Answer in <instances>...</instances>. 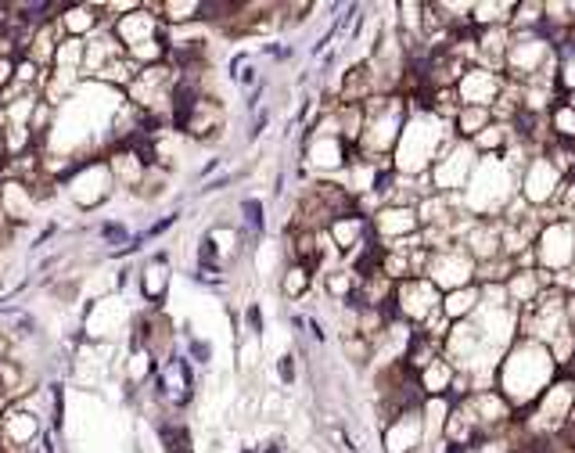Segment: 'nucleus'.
Instances as JSON below:
<instances>
[{"mask_svg":"<svg viewBox=\"0 0 575 453\" xmlns=\"http://www.w3.org/2000/svg\"><path fill=\"white\" fill-rule=\"evenodd\" d=\"M169 285H173V263L166 252H155L140 263V270H137V291H140V299L148 302L151 309H162L166 302V295H169Z\"/></svg>","mask_w":575,"mask_h":453,"instance_id":"obj_19","label":"nucleus"},{"mask_svg":"<svg viewBox=\"0 0 575 453\" xmlns=\"http://www.w3.org/2000/svg\"><path fill=\"white\" fill-rule=\"evenodd\" d=\"M101 25H105L101 4H69L65 11H61V19H58L61 36H69V40H87V36L98 33Z\"/></svg>","mask_w":575,"mask_h":453,"instance_id":"obj_25","label":"nucleus"},{"mask_svg":"<svg viewBox=\"0 0 575 453\" xmlns=\"http://www.w3.org/2000/svg\"><path fill=\"white\" fill-rule=\"evenodd\" d=\"M151 396L158 399V407L166 410H184L195 403V364L187 360V356H169L166 364H158L155 378H151Z\"/></svg>","mask_w":575,"mask_h":453,"instance_id":"obj_8","label":"nucleus"},{"mask_svg":"<svg viewBox=\"0 0 575 453\" xmlns=\"http://www.w3.org/2000/svg\"><path fill=\"white\" fill-rule=\"evenodd\" d=\"M324 291L331 295L334 302H356V291H360V274L353 267H334L324 274Z\"/></svg>","mask_w":575,"mask_h":453,"instance_id":"obj_31","label":"nucleus"},{"mask_svg":"<svg viewBox=\"0 0 575 453\" xmlns=\"http://www.w3.org/2000/svg\"><path fill=\"white\" fill-rule=\"evenodd\" d=\"M245 324H248V335L252 338L263 335V309H259V302H248L245 306Z\"/></svg>","mask_w":575,"mask_h":453,"instance_id":"obj_40","label":"nucleus"},{"mask_svg":"<svg viewBox=\"0 0 575 453\" xmlns=\"http://www.w3.org/2000/svg\"><path fill=\"white\" fill-rule=\"evenodd\" d=\"M11 349H14V338L4 331V327H0V364L11 360Z\"/></svg>","mask_w":575,"mask_h":453,"instance_id":"obj_42","label":"nucleus"},{"mask_svg":"<svg viewBox=\"0 0 575 453\" xmlns=\"http://www.w3.org/2000/svg\"><path fill=\"white\" fill-rule=\"evenodd\" d=\"M557 378H561V364L554 360L550 346H543L536 338H514L510 349L503 353L500 367H497L492 388L514 407V414H521V410H529Z\"/></svg>","mask_w":575,"mask_h":453,"instance_id":"obj_1","label":"nucleus"},{"mask_svg":"<svg viewBox=\"0 0 575 453\" xmlns=\"http://www.w3.org/2000/svg\"><path fill=\"white\" fill-rule=\"evenodd\" d=\"M98 241L101 245H108V248H130L133 245V234H130V227H126L122 220H101V227H98Z\"/></svg>","mask_w":575,"mask_h":453,"instance_id":"obj_37","label":"nucleus"},{"mask_svg":"<svg viewBox=\"0 0 575 453\" xmlns=\"http://www.w3.org/2000/svg\"><path fill=\"white\" fill-rule=\"evenodd\" d=\"M8 166V144H4V126H0V173H4Z\"/></svg>","mask_w":575,"mask_h":453,"instance_id":"obj_44","label":"nucleus"},{"mask_svg":"<svg viewBox=\"0 0 575 453\" xmlns=\"http://www.w3.org/2000/svg\"><path fill=\"white\" fill-rule=\"evenodd\" d=\"M158 443L162 453H195V435L184 421H158Z\"/></svg>","mask_w":575,"mask_h":453,"instance_id":"obj_32","label":"nucleus"},{"mask_svg":"<svg viewBox=\"0 0 575 453\" xmlns=\"http://www.w3.org/2000/svg\"><path fill=\"white\" fill-rule=\"evenodd\" d=\"M277 378H281L284 385H295V378H299V371H295V353H284L281 360H277Z\"/></svg>","mask_w":575,"mask_h":453,"instance_id":"obj_41","label":"nucleus"},{"mask_svg":"<svg viewBox=\"0 0 575 453\" xmlns=\"http://www.w3.org/2000/svg\"><path fill=\"white\" fill-rule=\"evenodd\" d=\"M353 162V148L334 133H306L302 137V166L313 173H345Z\"/></svg>","mask_w":575,"mask_h":453,"instance_id":"obj_13","label":"nucleus"},{"mask_svg":"<svg viewBox=\"0 0 575 453\" xmlns=\"http://www.w3.org/2000/svg\"><path fill=\"white\" fill-rule=\"evenodd\" d=\"M442 356V342L439 338H431L428 331H421V327H413V335L406 342V353H403V367L410 374H421L424 367H431Z\"/></svg>","mask_w":575,"mask_h":453,"instance_id":"obj_27","label":"nucleus"},{"mask_svg":"<svg viewBox=\"0 0 575 453\" xmlns=\"http://www.w3.org/2000/svg\"><path fill=\"white\" fill-rule=\"evenodd\" d=\"M371 234L378 238V245H395V241H406V238H417L421 234V220H417V209H406V206H381L371 212Z\"/></svg>","mask_w":575,"mask_h":453,"instance_id":"obj_16","label":"nucleus"},{"mask_svg":"<svg viewBox=\"0 0 575 453\" xmlns=\"http://www.w3.org/2000/svg\"><path fill=\"white\" fill-rule=\"evenodd\" d=\"M475 166H478V151L475 144H468V140H450L442 151H439V159L431 162L428 169V184H431V195H460L468 187L471 173H475Z\"/></svg>","mask_w":575,"mask_h":453,"instance_id":"obj_7","label":"nucleus"},{"mask_svg":"<svg viewBox=\"0 0 575 453\" xmlns=\"http://www.w3.org/2000/svg\"><path fill=\"white\" fill-rule=\"evenodd\" d=\"M155 11L162 14L166 29L202 22V0H155Z\"/></svg>","mask_w":575,"mask_h":453,"instance_id":"obj_30","label":"nucleus"},{"mask_svg":"<svg viewBox=\"0 0 575 453\" xmlns=\"http://www.w3.org/2000/svg\"><path fill=\"white\" fill-rule=\"evenodd\" d=\"M406 98L403 93H374L363 101V133L356 144V159L367 162H389L399 144V133L406 126Z\"/></svg>","mask_w":575,"mask_h":453,"instance_id":"obj_3","label":"nucleus"},{"mask_svg":"<svg viewBox=\"0 0 575 453\" xmlns=\"http://www.w3.org/2000/svg\"><path fill=\"white\" fill-rule=\"evenodd\" d=\"M572 410H575V378L561 374L529 410H521V417H514V428H521L525 439H557L561 428L568 425Z\"/></svg>","mask_w":575,"mask_h":453,"instance_id":"obj_4","label":"nucleus"},{"mask_svg":"<svg viewBox=\"0 0 575 453\" xmlns=\"http://www.w3.org/2000/svg\"><path fill=\"white\" fill-rule=\"evenodd\" d=\"M460 245L471 252V259L482 267V263H492L503 256V223L500 220H471Z\"/></svg>","mask_w":575,"mask_h":453,"instance_id":"obj_21","label":"nucleus"},{"mask_svg":"<svg viewBox=\"0 0 575 453\" xmlns=\"http://www.w3.org/2000/svg\"><path fill=\"white\" fill-rule=\"evenodd\" d=\"M241 220H245V230H241L245 241H255L266 230V209H263L259 198H245L241 201Z\"/></svg>","mask_w":575,"mask_h":453,"instance_id":"obj_36","label":"nucleus"},{"mask_svg":"<svg viewBox=\"0 0 575 453\" xmlns=\"http://www.w3.org/2000/svg\"><path fill=\"white\" fill-rule=\"evenodd\" d=\"M255 453H295V450H288L284 443H266L263 450H255Z\"/></svg>","mask_w":575,"mask_h":453,"instance_id":"obj_43","label":"nucleus"},{"mask_svg":"<svg viewBox=\"0 0 575 453\" xmlns=\"http://www.w3.org/2000/svg\"><path fill=\"white\" fill-rule=\"evenodd\" d=\"M453 140V122H442L431 112H410L392 151V169L399 177H428L439 151Z\"/></svg>","mask_w":575,"mask_h":453,"instance_id":"obj_2","label":"nucleus"},{"mask_svg":"<svg viewBox=\"0 0 575 453\" xmlns=\"http://www.w3.org/2000/svg\"><path fill=\"white\" fill-rule=\"evenodd\" d=\"M507 87V76L503 72H492V69H482V65H468V72L460 76L457 83V98H460V108H489L500 101V93Z\"/></svg>","mask_w":575,"mask_h":453,"instance_id":"obj_14","label":"nucleus"},{"mask_svg":"<svg viewBox=\"0 0 575 453\" xmlns=\"http://www.w3.org/2000/svg\"><path fill=\"white\" fill-rule=\"evenodd\" d=\"M478 306H482V288L478 285H468V288H457V291L442 295V317L450 324H460V320L475 317Z\"/></svg>","mask_w":575,"mask_h":453,"instance_id":"obj_29","label":"nucleus"},{"mask_svg":"<svg viewBox=\"0 0 575 453\" xmlns=\"http://www.w3.org/2000/svg\"><path fill=\"white\" fill-rule=\"evenodd\" d=\"M122 54L126 51H122V43L116 40V33H111L108 25H101L94 36L83 40V80H98L111 61H119Z\"/></svg>","mask_w":575,"mask_h":453,"instance_id":"obj_22","label":"nucleus"},{"mask_svg":"<svg viewBox=\"0 0 575 453\" xmlns=\"http://www.w3.org/2000/svg\"><path fill=\"white\" fill-rule=\"evenodd\" d=\"M310 331H313V338H316V342H324V327L316 324V320H310Z\"/></svg>","mask_w":575,"mask_h":453,"instance_id":"obj_45","label":"nucleus"},{"mask_svg":"<svg viewBox=\"0 0 575 453\" xmlns=\"http://www.w3.org/2000/svg\"><path fill=\"white\" fill-rule=\"evenodd\" d=\"M381 446H385V453H417L424 446V414H421V407L389 417L385 425H381Z\"/></svg>","mask_w":575,"mask_h":453,"instance_id":"obj_17","label":"nucleus"},{"mask_svg":"<svg viewBox=\"0 0 575 453\" xmlns=\"http://www.w3.org/2000/svg\"><path fill=\"white\" fill-rule=\"evenodd\" d=\"M392 309L399 320H406L410 327H421L428 317H435L442 309V291L431 285L428 277H406L395 285Z\"/></svg>","mask_w":575,"mask_h":453,"instance_id":"obj_12","label":"nucleus"},{"mask_svg":"<svg viewBox=\"0 0 575 453\" xmlns=\"http://www.w3.org/2000/svg\"><path fill=\"white\" fill-rule=\"evenodd\" d=\"M187 360L205 367V364L213 360V346H209V342H202V338H195V335H187Z\"/></svg>","mask_w":575,"mask_h":453,"instance_id":"obj_38","label":"nucleus"},{"mask_svg":"<svg viewBox=\"0 0 575 453\" xmlns=\"http://www.w3.org/2000/svg\"><path fill=\"white\" fill-rule=\"evenodd\" d=\"M324 234L331 238V245L342 252V259H349L367 238H371V220H367L363 212H345V216H338V220H334Z\"/></svg>","mask_w":575,"mask_h":453,"instance_id":"obj_24","label":"nucleus"},{"mask_svg":"<svg viewBox=\"0 0 575 453\" xmlns=\"http://www.w3.org/2000/svg\"><path fill=\"white\" fill-rule=\"evenodd\" d=\"M40 198L33 191V184H22V180H0V216L19 230L25 223H33L40 216Z\"/></svg>","mask_w":575,"mask_h":453,"instance_id":"obj_18","label":"nucleus"},{"mask_svg":"<svg viewBox=\"0 0 575 453\" xmlns=\"http://www.w3.org/2000/svg\"><path fill=\"white\" fill-rule=\"evenodd\" d=\"M313 274L310 267H302V263H288L284 274H281V291H284V299H302L310 288H313Z\"/></svg>","mask_w":575,"mask_h":453,"instance_id":"obj_35","label":"nucleus"},{"mask_svg":"<svg viewBox=\"0 0 575 453\" xmlns=\"http://www.w3.org/2000/svg\"><path fill=\"white\" fill-rule=\"evenodd\" d=\"M565 191V173L557 169L547 155L536 151L529 162H525L521 169V184H518V195L525 198V206L543 212V209H550L557 198H561Z\"/></svg>","mask_w":575,"mask_h":453,"instance_id":"obj_11","label":"nucleus"},{"mask_svg":"<svg viewBox=\"0 0 575 453\" xmlns=\"http://www.w3.org/2000/svg\"><path fill=\"white\" fill-rule=\"evenodd\" d=\"M116 191H119V187H116V177H111L105 155L72 166V173L61 180V195H65L69 206L76 212H83V216L94 212V209H101V206H108V201L116 198Z\"/></svg>","mask_w":575,"mask_h":453,"instance_id":"obj_5","label":"nucleus"},{"mask_svg":"<svg viewBox=\"0 0 575 453\" xmlns=\"http://www.w3.org/2000/svg\"><path fill=\"white\" fill-rule=\"evenodd\" d=\"M108 29H111V33H116V40L122 43V51H126V47H133V43H144V40H162V36H166V22H162V14L155 11V0H148V4H137L130 14L116 19Z\"/></svg>","mask_w":575,"mask_h":453,"instance_id":"obj_15","label":"nucleus"},{"mask_svg":"<svg viewBox=\"0 0 575 453\" xmlns=\"http://www.w3.org/2000/svg\"><path fill=\"white\" fill-rule=\"evenodd\" d=\"M554 285V277L550 274H543L539 267H532V270H514L510 274V280H507V302H510V309L514 313H521V309H529L539 295H543V288H550Z\"/></svg>","mask_w":575,"mask_h":453,"instance_id":"obj_23","label":"nucleus"},{"mask_svg":"<svg viewBox=\"0 0 575 453\" xmlns=\"http://www.w3.org/2000/svg\"><path fill=\"white\" fill-rule=\"evenodd\" d=\"M105 162L111 169V177H116V187H122V191H130V195L140 191V184H144V177H148V169H151V162L144 159L133 144L108 148L105 151Z\"/></svg>","mask_w":575,"mask_h":453,"instance_id":"obj_20","label":"nucleus"},{"mask_svg":"<svg viewBox=\"0 0 575 453\" xmlns=\"http://www.w3.org/2000/svg\"><path fill=\"white\" fill-rule=\"evenodd\" d=\"M536 252V267L543 274H568L575 270V220H550L543 223L539 238L532 245Z\"/></svg>","mask_w":575,"mask_h":453,"instance_id":"obj_10","label":"nucleus"},{"mask_svg":"<svg viewBox=\"0 0 575 453\" xmlns=\"http://www.w3.org/2000/svg\"><path fill=\"white\" fill-rule=\"evenodd\" d=\"M61 40H65V36H61L58 22H43V25L33 29V36H29L22 58H29L33 65H40V69L47 72V69L54 65V54H58V43H61Z\"/></svg>","mask_w":575,"mask_h":453,"instance_id":"obj_26","label":"nucleus"},{"mask_svg":"<svg viewBox=\"0 0 575 453\" xmlns=\"http://www.w3.org/2000/svg\"><path fill=\"white\" fill-rule=\"evenodd\" d=\"M489 122H492V112H489V108H460L457 119H453V137H457V140H468V144H471V140L489 126Z\"/></svg>","mask_w":575,"mask_h":453,"instance_id":"obj_34","label":"nucleus"},{"mask_svg":"<svg viewBox=\"0 0 575 453\" xmlns=\"http://www.w3.org/2000/svg\"><path fill=\"white\" fill-rule=\"evenodd\" d=\"M177 220H180V212H169V216H162V220H155V223H151L148 230H144V234H137V238H140V241H151V238H162V234H166V230H169L173 223H177Z\"/></svg>","mask_w":575,"mask_h":453,"instance_id":"obj_39","label":"nucleus"},{"mask_svg":"<svg viewBox=\"0 0 575 453\" xmlns=\"http://www.w3.org/2000/svg\"><path fill=\"white\" fill-rule=\"evenodd\" d=\"M137 313L130 309V302L122 299L119 291H108L90 299L83 309V338L87 342H101V346H116L119 338L130 342Z\"/></svg>","mask_w":575,"mask_h":453,"instance_id":"obj_6","label":"nucleus"},{"mask_svg":"<svg viewBox=\"0 0 575 453\" xmlns=\"http://www.w3.org/2000/svg\"><path fill=\"white\" fill-rule=\"evenodd\" d=\"M431 285H435L442 295L446 291H457V288H468L478 280V263L471 259V252L464 245H446L439 252H428V263H424V274Z\"/></svg>","mask_w":575,"mask_h":453,"instance_id":"obj_9","label":"nucleus"},{"mask_svg":"<svg viewBox=\"0 0 575 453\" xmlns=\"http://www.w3.org/2000/svg\"><path fill=\"white\" fill-rule=\"evenodd\" d=\"M547 122H550V130H554V140H561V144H575V104L568 98L550 104Z\"/></svg>","mask_w":575,"mask_h":453,"instance_id":"obj_33","label":"nucleus"},{"mask_svg":"<svg viewBox=\"0 0 575 453\" xmlns=\"http://www.w3.org/2000/svg\"><path fill=\"white\" fill-rule=\"evenodd\" d=\"M453 378H457V367L446 360V356H439L431 367H424L417 374V385H421V393L424 399H450V388H453Z\"/></svg>","mask_w":575,"mask_h":453,"instance_id":"obj_28","label":"nucleus"}]
</instances>
